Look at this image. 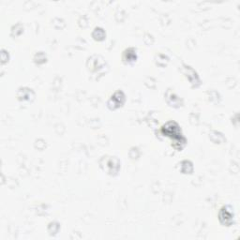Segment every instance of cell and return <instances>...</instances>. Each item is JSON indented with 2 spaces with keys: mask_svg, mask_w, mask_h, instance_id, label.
Returning a JSON list of instances; mask_svg holds the SVG:
<instances>
[{
  "mask_svg": "<svg viewBox=\"0 0 240 240\" xmlns=\"http://www.w3.org/2000/svg\"><path fill=\"white\" fill-rule=\"evenodd\" d=\"M220 217H226V218H224V219H225V221H223V223L226 224V225H230L231 222H232V221H233V220H232V214H231V213H228V211H227V210H224V209L221 210Z\"/></svg>",
  "mask_w": 240,
  "mask_h": 240,
  "instance_id": "1",
  "label": "cell"
}]
</instances>
